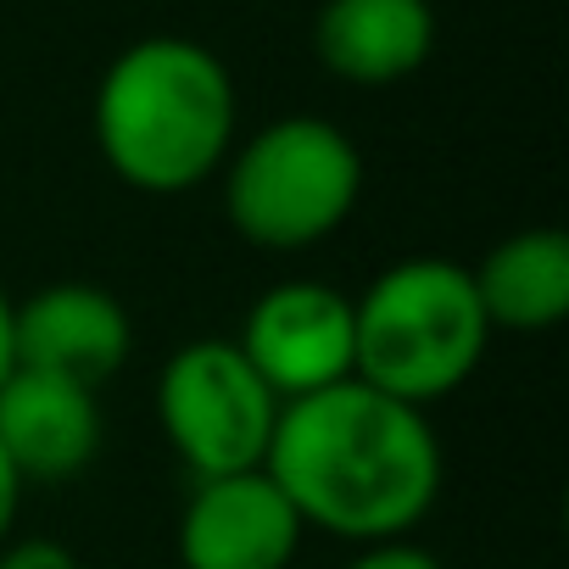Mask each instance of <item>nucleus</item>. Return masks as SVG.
Instances as JSON below:
<instances>
[{"label": "nucleus", "instance_id": "nucleus-7", "mask_svg": "<svg viewBox=\"0 0 569 569\" xmlns=\"http://www.w3.org/2000/svg\"><path fill=\"white\" fill-rule=\"evenodd\" d=\"M302 536V513L268 469H234L190 486L173 525V552L184 569H291Z\"/></svg>", "mask_w": 569, "mask_h": 569}, {"label": "nucleus", "instance_id": "nucleus-9", "mask_svg": "<svg viewBox=\"0 0 569 569\" xmlns=\"http://www.w3.org/2000/svg\"><path fill=\"white\" fill-rule=\"evenodd\" d=\"M107 436L101 397L90 386L12 369L0 380V452L12 458L23 486H57L96 463Z\"/></svg>", "mask_w": 569, "mask_h": 569}, {"label": "nucleus", "instance_id": "nucleus-1", "mask_svg": "<svg viewBox=\"0 0 569 569\" xmlns=\"http://www.w3.org/2000/svg\"><path fill=\"white\" fill-rule=\"evenodd\" d=\"M262 469L308 530L352 547L413 536L436 513L447 480L430 413L363 386L358 375L279 402Z\"/></svg>", "mask_w": 569, "mask_h": 569}, {"label": "nucleus", "instance_id": "nucleus-3", "mask_svg": "<svg viewBox=\"0 0 569 569\" xmlns=\"http://www.w3.org/2000/svg\"><path fill=\"white\" fill-rule=\"evenodd\" d=\"M491 325L469 262L402 257L352 297V375L408 408H436L486 363Z\"/></svg>", "mask_w": 569, "mask_h": 569}, {"label": "nucleus", "instance_id": "nucleus-10", "mask_svg": "<svg viewBox=\"0 0 569 569\" xmlns=\"http://www.w3.org/2000/svg\"><path fill=\"white\" fill-rule=\"evenodd\" d=\"M313 57L330 79L391 90L436 57L430 0H325L313 18Z\"/></svg>", "mask_w": 569, "mask_h": 569}, {"label": "nucleus", "instance_id": "nucleus-6", "mask_svg": "<svg viewBox=\"0 0 569 569\" xmlns=\"http://www.w3.org/2000/svg\"><path fill=\"white\" fill-rule=\"evenodd\" d=\"M234 347L279 402L352 380V297L325 279H279L246 308Z\"/></svg>", "mask_w": 569, "mask_h": 569}, {"label": "nucleus", "instance_id": "nucleus-14", "mask_svg": "<svg viewBox=\"0 0 569 569\" xmlns=\"http://www.w3.org/2000/svg\"><path fill=\"white\" fill-rule=\"evenodd\" d=\"M23 475L12 469V458L7 452H0V541H7L12 536V525H18V508H23Z\"/></svg>", "mask_w": 569, "mask_h": 569}, {"label": "nucleus", "instance_id": "nucleus-8", "mask_svg": "<svg viewBox=\"0 0 569 569\" xmlns=\"http://www.w3.org/2000/svg\"><path fill=\"white\" fill-rule=\"evenodd\" d=\"M134 347L129 308L90 279H57L34 297L12 302V358L18 369H40L73 386L101 391Z\"/></svg>", "mask_w": 569, "mask_h": 569}, {"label": "nucleus", "instance_id": "nucleus-11", "mask_svg": "<svg viewBox=\"0 0 569 569\" xmlns=\"http://www.w3.org/2000/svg\"><path fill=\"white\" fill-rule=\"evenodd\" d=\"M469 279L491 336H541L569 319V234L552 223L513 229L469 268Z\"/></svg>", "mask_w": 569, "mask_h": 569}, {"label": "nucleus", "instance_id": "nucleus-2", "mask_svg": "<svg viewBox=\"0 0 569 569\" xmlns=\"http://www.w3.org/2000/svg\"><path fill=\"white\" fill-rule=\"evenodd\" d=\"M240 123V96L223 57L190 34H146L123 46L90 107L96 151L107 173L140 196L201 190Z\"/></svg>", "mask_w": 569, "mask_h": 569}, {"label": "nucleus", "instance_id": "nucleus-15", "mask_svg": "<svg viewBox=\"0 0 569 569\" xmlns=\"http://www.w3.org/2000/svg\"><path fill=\"white\" fill-rule=\"evenodd\" d=\"M12 369H18V358H12V297H7V284H0V380Z\"/></svg>", "mask_w": 569, "mask_h": 569}, {"label": "nucleus", "instance_id": "nucleus-12", "mask_svg": "<svg viewBox=\"0 0 569 569\" xmlns=\"http://www.w3.org/2000/svg\"><path fill=\"white\" fill-rule=\"evenodd\" d=\"M341 569H447L430 547H419L413 536H397V541H369L358 547Z\"/></svg>", "mask_w": 569, "mask_h": 569}, {"label": "nucleus", "instance_id": "nucleus-13", "mask_svg": "<svg viewBox=\"0 0 569 569\" xmlns=\"http://www.w3.org/2000/svg\"><path fill=\"white\" fill-rule=\"evenodd\" d=\"M0 569H79V558L51 536H7L0 541Z\"/></svg>", "mask_w": 569, "mask_h": 569}, {"label": "nucleus", "instance_id": "nucleus-4", "mask_svg": "<svg viewBox=\"0 0 569 569\" xmlns=\"http://www.w3.org/2000/svg\"><path fill=\"white\" fill-rule=\"evenodd\" d=\"M218 201L229 229L257 251H308L330 240L363 201V151L319 112L262 123L229 146L218 168Z\"/></svg>", "mask_w": 569, "mask_h": 569}, {"label": "nucleus", "instance_id": "nucleus-5", "mask_svg": "<svg viewBox=\"0 0 569 569\" xmlns=\"http://www.w3.org/2000/svg\"><path fill=\"white\" fill-rule=\"evenodd\" d=\"M279 397L223 336L184 341L157 375V425L190 480L262 469Z\"/></svg>", "mask_w": 569, "mask_h": 569}]
</instances>
